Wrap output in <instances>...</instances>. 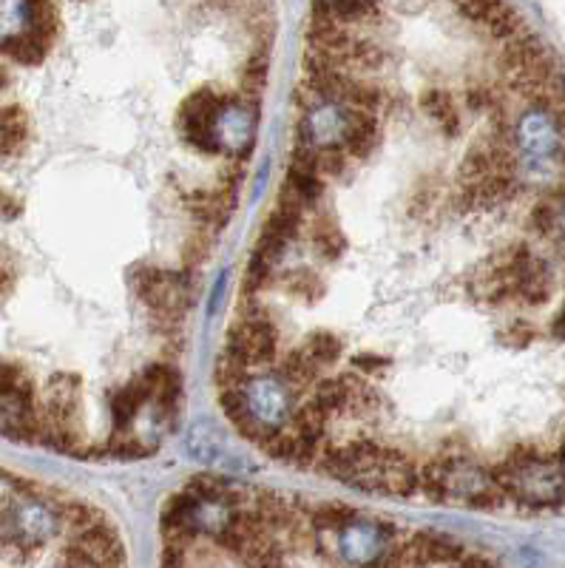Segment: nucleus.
Masks as SVG:
<instances>
[{"instance_id": "obj_1", "label": "nucleus", "mask_w": 565, "mask_h": 568, "mask_svg": "<svg viewBox=\"0 0 565 568\" xmlns=\"http://www.w3.org/2000/svg\"><path fill=\"white\" fill-rule=\"evenodd\" d=\"M63 529L58 500L40 495H14L12 504L0 511V540L12 549H40Z\"/></svg>"}, {"instance_id": "obj_2", "label": "nucleus", "mask_w": 565, "mask_h": 568, "mask_svg": "<svg viewBox=\"0 0 565 568\" xmlns=\"http://www.w3.org/2000/svg\"><path fill=\"white\" fill-rule=\"evenodd\" d=\"M319 537L333 542V551L339 562L350 566H392V537L395 529L390 524H375V520H350L339 531H322Z\"/></svg>"}, {"instance_id": "obj_3", "label": "nucleus", "mask_w": 565, "mask_h": 568, "mask_svg": "<svg viewBox=\"0 0 565 568\" xmlns=\"http://www.w3.org/2000/svg\"><path fill=\"white\" fill-rule=\"evenodd\" d=\"M244 395H248L251 413L256 415L264 426H273V429L287 426L290 418H293V409H296V393H293L276 373L253 375L251 382L244 384Z\"/></svg>"}, {"instance_id": "obj_4", "label": "nucleus", "mask_w": 565, "mask_h": 568, "mask_svg": "<svg viewBox=\"0 0 565 568\" xmlns=\"http://www.w3.org/2000/svg\"><path fill=\"white\" fill-rule=\"evenodd\" d=\"M514 142L521 145L528 160H552V156H559L565 136L554 111L534 105L521 116V123L514 129Z\"/></svg>"}, {"instance_id": "obj_5", "label": "nucleus", "mask_w": 565, "mask_h": 568, "mask_svg": "<svg viewBox=\"0 0 565 568\" xmlns=\"http://www.w3.org/2000/svg\"><path fill=\"white\" fill-rule=\"evenodd\" d=\"M256 114L259 109L233 100L216 120V140L222 151H231L233 156L244 160L253 149V136H256Z\"/></svg>"}, {"instance_id": "obj_6", "label": "nucleus", "mask_w": 565, "mask_h": 568, "mask_svg": "<svg viewBox=\"0 0 565 568\" xmlns=\"http://www.w3.org/2000/svg\"><path fill=\"white\" fill-rule=\"evenodd\" d=\"M344 136L341 145L347 149L350 160H366L375 145V134H379V120L373 111H359V109H344Z\"/></svg>"}, {"instance_id": "obj_7", "label": "nucleus", "mask_w": 565, "mask_h": 568, "mask_svg": "<svg viewBox=\"0 0 565 568\" xmlns=\"http://www.w3.org/2000/svg\"><path fill=\"white\" fill-rule=\"evenodd\" d=\"M32 27V0H0V45Z\"/></svg>"}, {"instance_id": "obj_8", "label": "nucleus", "mask_w": 565, "mask_h": 568, "mask_svg": "<svg viewBox=\"0 0 565 568\" xmlns=\"http://www.w3.org/2000/svg\"><path fill=\"white\" fill-rule=\"evenodd\" d=\"M421 109L435 120L446 136H455L461 131V114H457V103L444 94V91H426L421 98Z\"/></svg>"}, {"instance_id": "obj_9", "label": "nucleus", "mask_w": 565, "mask_h": 568, "mask_svg": "<svg viewBox=\"0 0 565 568\" xmlns=\"http://www.w3.org/2000/svg\"><path fill=\"white\" fill-rule=\"evenodd\" d=\"M49 40H43L40 34L34 32H23L20 38L9 40V43L0 45V52L12 58L14 63H23V65H38L46 60V52H49Z\"/></svg>"}, {"instance_id": "obj_10", "label": "nucleus", "mask_w": 565, "mask_h": 568, "mask_svg": "<svg viewBox=\"0 0 565 568\" xmlns=\"http://www.w3.org/2000/svg\"><path fill=\"white\" fill-rule=\"evenodd\" d=\"M310 511V526L315 529V535L322 531H339L341 526H347L350 520L359 517V511L347 504H313L307 506Z\"/></svg>"}, {"instance_id": "obj_11", "label": "nucleus", "mask_w": 565, "mask_h": 568, "mask_svg": "<svg viewBox=\"0 0 565 568\" xmlns=\"http://www.w3.org/2000/svg\"><path fill=\"white\" fill-rule=\"evenodd\" d=\"M299 349L307 355L315 367H330V364L339 362L341 349L344 347H341V342L333 336V333H315V336H310Z\"/></svg>"}, {"instance_id": "obj_12", "label": "nucleus", "mask_w": 565, "mask_h": 568, "mask_svg": "<svg viewBox=\"0 0 565 568\" xmlns=\"http://www.w3.org/2000/svg\"><path fill=\"white\" fill-rule=\"evenodd\" d=\"M185 446L188 453L193 455V458L200 460H216L219 453H222V444H219V438L213 435V429L208 424H193L191 433H188L185 438Z\"/></svg>"}, {"instance_id": "obj_13", "label": "nucleus", "mask_w": 565, "mask_h": 568, "mask_svg": "<svg viewBox=\"0 0 565 568\" xmlns=\"http://www.w3.org/2000/svg\"><path fill=\"white\" fill-rule=\"evenodd\" d=\"M350 154L344 145H319V174L324 180H335L347 171Z\"/></svg>"}, {"instance_id": "obj_14", "label": "nucleus", "mask_w": 565, "mask_h": 568, "mask_svg": "<svg viewBox=\"0 0 565 568\" xmlns=\"http://www.w3.org/2000/svg\"><path fill=\"white\" fill-rule=\"evenodd\" d=\"M208 253H211V233H208V227H202L200 233H193L191 240H188L185 267H200L208 258Z\"/></svg>"}, {"instance_id": "obj_15", "label": "nucleus", "mask_w": 565, "mask_h": 568, "mask_svg": "<svg viewBox=\"0 0 565 568\" xmlns=\"http://www.w3.org/2000/svg\"><path fill=\"white\" fill-rule=\"evenodd\" d=\"M18 213H20V202L12 200V196L3 194V191H0V222L14 220Z\"/></svg>"}, {"instance_id": "obj_16", "label": "nucleus", "mask_w": 565, "mask_h": 568, "mask_svg": "<svg viewBox=\"0 0 565 568\" xmlns=\"http://www.w3.org/2000/svg\"><path fill=\"white\" fill-rule=\"evenodd\" d=\"M435 196H437L435 187H421V191L415 194V200H412V205H415L417 213H424V211H430V205L435 202Z\"/></svg>"}, {"instance_id": "obj_17", "label": "nucleus", "mask_w": 565, "mask_h": 568, "mask_svg": "<svg viewBox=\"0 0 565 568\" xmlns=\"http://www.w3.org/2000/svg\"><path fill=\"white\" fill-rule=\"evenodd\" d=\"M506 336L512 338L514 344H528V338H532V329H528L523 322H514L512 327L506 329Z\"/></svg>"}, {"instance_id": "obj_18", "label": "nucleus", "mask_w": 565, "mask_h": 568, "mask_svg": "<svg viewBox=\"0 0 565 568\" xmlns=\"http://www.w3.org/2000/svg\"><path fill=\"white\" fill-rule=\"evenodd\" d=\"M552 333H554V336H557V338H565V307L557 313V318H554Z\"/></svg>"}, {"instance_id": "obj_19", "label": "nucleus", "mask_w": 565, "mask_h": 568, "mask_svg": "<svg viewBox=\"0 0 565 568\" xmlns=\"http://www.w3.org/2000/svg\"><path fill=\"white\" fill-rule=\"evenodd\" d=\"M7 85H9V71L0 65V89H7Z\"/></svg>"}, {"instance_id": "obj_20", "label": "nucleus", "mask_w": 565, "mask_h": 568, "mask_svg": "<svg viewBox=\"0 0 565 568\" xmlns=\"http://www.w3.org/2000/svg\"><path fill=\"white\" fill-rule=\"evenodd\" d=\"M559 233L565 236V207H563V216H559Z\"/></svg>"}, {"instance_id": "obj_21", "label": "nucleus", "mask_w": 565, "mask_h": 568, "mask_svg": "<svg viewBox=\"0 0 565 568\" xmlns=\"http://www.w3.org/2000/svg\"><path fill=\"white\" fill-rule=\"evenodd\" d=\"M559 460H563V469H565V446H563V458H559Z\"/></svg>"}]
</instances>
